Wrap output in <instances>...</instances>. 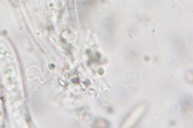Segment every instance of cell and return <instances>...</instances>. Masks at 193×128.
Instances as JSON below:
<instances>
[{"instance_id": "1", "label": "cell", "mask_w": 193, "mask_h": 128, "mask_svg": "<svg viewBox=\"0 0 193 128\" xmlns=\"http://www.w3.org/2000/svg\"><path fill=\"white\" fill-rule=\"evenodd\" d=\"M146 109V105L142 103L135 106L129 112L122 123L121 127L131 128L134 126L143 117Z\"/></svg>"}, {"instance_id": "2", "label": "cell", "mask_w": 193, "mask_h": 128, "mask_svg": "<svg viewBox=\"0 0 193 128\" xmlns=\"http://www.w3.org/2000/svg\"><path fill=\"white\" fill-rule=\"evenodd\" d=\"M94 126L96 128H108L109 126V123L106 120H98L94 123Z\"/></svg>"}]
</instances>
